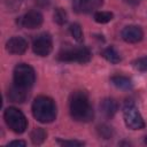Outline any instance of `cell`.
Masks as SVG:
<instances>
[{"label": "cell", "mask_w": 147, "mask_h": 147, "mask_svg": "<svg viewBox=\"0 0 147 147\" xmlns=\"http://www.w3.org/2000/svg\"><path fill=\"white\" fill-rule=\"evenodd\" d=\"M123 1L127 5H130V6H137L141 2V0H123Z\"/></svg>", "instance_id": "cb8c5ba5"}, {"label": "cell", "mask_w": 147, "mask_h": 147, "mask_svg": "<svg viewBox=\"0 0 147 147\" xmlns=\"http://www.w3.org/2000/svg\"><path fill=\"white\" fill-rule=\"evenodd\" d=\"M3 119L7 126L15 133H23L28 127V119L25 115L15 107H8L3 111Z\"/></svg>", "instance_id": "3957f363"}, {"label": "cell", "mask_w": 147, "mask_h": 147, "mask_svg": "<svg viewBox=\"0 0 147 147\" xmlns=\"http://www.w3.org/2000/svg\"><path fill=\"white\" fill-rule=\"evenodd\" d=\"M28 96H29V90L17 86L15 84H13L7 92L8 100L14 103H23L28 99Z\"/></svg>", "instance_id": "7c38bea8"}, {"label": "cell", "mask_w": 147, "mask_h": 147, "mask_svg": "<svg viewBox=\"0 0 147 147\" xmlns=\"http://www.w3.org/2000/svg\"><path fill=\"white\" fill-rule=\"evenodd\" d=\"M122 39L129 44H136L142 40L144 38V31L138 25H127L125 26L121 32Z\"/></svg>", "instance_id": "9c48e42d"}, {"label": "cell", "mask_w": 147, "mask_h": 147, "mask_svg": "<svg viewBox=\"0 0 147 147\" xmlns=\"http://www.w3.org/2000/svg\"><path fill=\"white\" fill-rule=\"evenodd\" d=\"M100 109L101 113L107 117V118H111L115 116V114L118 110V103L115 99L113 98H106L101 101L100 103Z\"/></svg>", "instance_id": "4fadbf2b"}, {"label": "cell", "mask_w": 147, "mask_h": 147, "mask_svg": "<svg viewBox=\"0 0 147 147\" xmlns=\"http://www.w3.org/2000/svg\"><path fill=\"white\" fill-rule=\"evenodd\" d=\"M53 18H54V22H55L56 24H59V25H64V24L68 22V14H67V11H65L63 8L59 7V8H56V9L54 10Z\"/></svg>", "instance_id": "e0dca14e"}, {"label": "cell", "mask_w": 147, "mask_h": 147, "mask_svg": "<svg viewBox=\"0 0 147 147\" xmlns=\"http://www.w3.org/2000/svg\"><path fill=\"white\" fill-rule=\"evenodd\" d=\"M98 134L102 138V139H110L114 136V130L111 126L107 125V124H101L96 127Z\"/></svg>", "instance_id": "ffe728a7"}, {"label": "cell", "mask_w": 147, "mask_h": 147, "mask_svg": "<svg viewBox=\"0 0 147 147\" xmlns=\"http://www.w3.org/2000/svg\"><path fill=\"white\" fill-rule=\"evenodd\" d=\"M144 142H145V144H146V145H147V136H146V137H145V139H144Z\"/></svg>", "instance_id": "d4e9b609"}, {"label": "cell", "mask_w": 147, "mask_h": 147, "mask_svg": "<svg viewBox=\"0 0 147 147\" xmlns=\"http://www.w3.org/2000/svg\"><path fill=\"white\" fill-rule=\"evenodd\" d=\"M44 17L38 10H30L25 13L23 16L18 17L17 24L25 29H37L42 24Z\"/></svg>", "instance_id": "ba28073f"}, {"label": "cell", "mask_w": 147, "mask_h": 147, "mask_svg": "<svg viewBox=\"0 0 147 147\" xmlns=\"http://www.w3.org/2000/svg\"><path fill=\"white\" fill-rule=\"evenodd\" d=\"M32 115L33 117L44 124L52 123L56 118V105L53 99L46 95L37 96L32 102Z\"/></svg>", "instance_id": "7a4b0ae2"}, {"label": "cell", "mask_w": 147, "mask_h": 147, "mask_svg": "<svg viewBox=\"0 0 147 147\" xmlns=\"http://www.w3.org/2000/svg\"><path fill=\"white\" fill-rule=\"evenodd\" d=\"M13 79H14V84L15 85L29 90L34 84L36 72H34L33 68L30 64H28V63H18L14 68Z\"/></svg>", "instance_id": "277c9868"}, {"label": "cell", "mask_w": 147, "mask_h": 147, "mask_svg": "<svg viewBox=\"0 0 147 147\" xmlns=\"http://www.w3.org/2000/svg\"><path fill=\"white\" fill-rule=\"evenodd\" d=\"M110 82L114 86H116L117 88H121V90H131L133 87L132 80L126 76L115 75L110 78Z\"/></svg>", "instance_id": "5bb4252c"}, {"label": "cell", "mask_w": 147, "mask_h": 147, "mask_svg": "<svg viewBox=\"0 0 147 147\" xmlns=\"http://www.w3.org/2000/svg\"><path fill=\"white\" fill-rule=\"evenodd\" d=\"M6 49L10 54L21 55V54L25 53V51L28 49V41L23 37H20V36L11 37L6 42Z\"/></svg>", "instance_id": "8fae6325"}, {"label": "cell", "mask_w": 147, "mask_h": 147, "mask_svg": "<svg viewBox=\"0 0 147 147\" xmlns=\"http://www.w3.org/2000/svg\"><path fill=\"white\" fill-rule=\"evenodd\" d=\"M69 31L72 36V38L77 41V42H82L84 40V36H83V30L82 26L78 23H72L69 28Z\"/></svg>", "instance_id": "ac0fdd59"}, {"label": "cell", "mask_w": 147, "mask_h": 147, "mask_svg": "<svg viewBox=\"0 0 147 147\" xmlns=\"http://www.w3.org/2000/svg\"><path fill=\"white\" fill-rule=\"evenodd\" d=\"M113 17H114V15L110 11H95L94 13V21L100 24L110 22L113 20Z\"/></svg>", "instance_id": "d6986e66"}, {"label": "cell", "mask_w": 147, "mask_h": 147, "mask_svg": "<svg viewBox=\"0 0 147 147\" xmlns=\"http://www.w3.org/2000/svg\"><path fill=\"white\" fill-rule=\"evenodd\" d=\"M103 3V0H75L74 9L79 14H90L100 8Z\"/></svg>", "instance_id": "30bf717a"}, {"label": "cell", "mask_w": 147, "mask_h": 147, "mask_svg": "<svg viewBox=\"0 0 147 147\" xmlns=\"http://www.w3.org/2000/svg\"><path fill=\"white\" fill-rule=\"evenodd\" d=\"M92 57L91 51L87 47H70L62 49L57 54V60L62 62H77V63H87Z\"/></svg>", "instance_id": "5b68a950"}, {"label": "cell", "mask_w": 147, "mask_h": 147, "mask_svg": "<svg viewBox=\"0 0 147 147\" xmlns=\"http://www.w3.org/2000/svg\"><path fill=\"white\" fill-rule=\"evenodd\" d=\"M123 118L125 125L131 130H140L145 127V122L133 102H126L123 108Z\"/></svg>", "instance_id": "8992f818"}, {"label": "cell", "mask_w": 147, "mask_h": 147, "mask_svg": "<svg viewBox=\"0 0 147 147\" xmlns=\"http://www.w3.org/2000/svg\"><path fill=\"white\" fill-rule=\"evenodd\" d=\"M133 67L139 71H147V56H142L134 60Z\"/></svg>", "instance_id": "44dd1931"}, {"label": "cell", "mask_w": 147, "mask_h": 147, "mask_svg": "<svg viewBox=\"0 0 147 147\" xmlns=\"http://www.w3.org/2000/svg\"><path fill=\"white\" fill-rule=\"evenodd\" d=\"M56 142L61 146H70V147H78V146L84 145L83 141H78V140H61V139H57Z\"/></svg>", "instance_id": "7402d4cb"}, {"label": "cell", "mask_w": 147, "mask_h": 147, "mask_svg": "<svg viewBox=\"0 0 147 147\" xmlns=\"http://www.w3.org/2000/svg\"><path fill=\"white\" fill-rule=\"evenodd\" d=\"M47 137V132L42 127H36L31 131L30 138L33 145H41Z\"/></svg>", "instance_id": "2e32d148"}, {"label": "cell", "mask_w": 147, "mask_h": 147, "mask_svg": "<svg viewBox=\"0 0 147 147\" xmlns=\"http://www.w3.org/2000/svg\"><path fill=\"white\" fill-rule=\"evenodd\" d=\"M53 49V40L51 34L40 33L32 41V51L39 56H47Z\"/></svg>", "instance_id": "52a82bcc"}, {"label": "cell", "mask_w": 147, "mask_h": 147, "mask_svg": "<svg viewBox=\"0 0 147 147\" xmlns=\"http://www.w3.org/2000/svg\"><path fill=\"white\" fill-rule=\"evenodd\" d=\"M101 55H102L108 62H110V63H113V64H116V63L121 62V60H122L119 53H118L113 46H109V47L105 48V49L101 52Z\"/></svg>", "instance_id": "9a60e30c"}, {"label": "cell", "mask_w": 147, "mask_h": 147, "mask_svg": "<svg viewBox=\"0 0 147 147\" xmlns=\"http://www.w3.org/2000/svg\"><path fill=\"white\" fill-rule=\"evenodd\" d=\"M7 146H22V147H24V146H26V142L24 140H13V141L8 142Z\"/></svg>", "instance_id": "603a6c76"}, {"label": "cell", "mask_w": 147, "mask_h": 147, "mask_svg": "<svg viewBox=\"0 0 147 147\" xmlns=\"http://www.w3.org/2000/svg\"><path fill=\"white\" fill-rule=\"evenodd\" d=\"M69 110L72 119L87 123L93 119L94 110L90 103L88 96L83 91H76L71 94L69 101Z\"/></svg>", "instance_id": "6da1fadb"}]
</instances>
